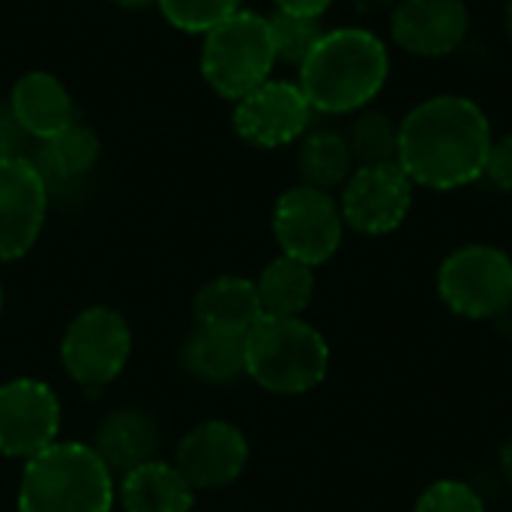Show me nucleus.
<instances>
[{"label": "nucleus", "mask_w": 512, "mask_h": 512, "mask_svg": "<svg viewBox=\"0 0 512 512\" xmlns=\"http://www.w3.org/2000/svg\"><path fill=\"white\" fill-rule=\"evenodd\" d=\"M486 111L462 93H435L399 120V168L414 186L453 192L486 177L492 150Z\"/></svg>", "instance_id": "nucleus-1"}, {"label": "nucleus", "mask_w": 512, "mask_h": 512, "mask_svg": "<svg viewBox=\"0 0 512 512\" xmlns=\"http://www.w3.org/2000/svg\"><path fill=\"white\" fill-rule=\"evenodd\" d=\"M297 72V84L315 114H357L384 90L390 48L369 27L324 30Z\"/></svg>", "instance_id": "nucleus-2"}, {"label": "nucleus", "mask_w": 512, "mask_h": 512, "mask_svg": "<svg viewBox=\"0 0 512 512\" xmlns=\"http://www.w3.org/2000/svg\"><path fill=\"white\" fill-rule=\"evenodd\" d=\"M111 507L114 474L93 447L57 441L27 459L18 486V512H111Z\"/></svg>", "instance_id": "nucleus-3"}, {"label": "nucleus", "mask_w": 512, "mask_h": 512, "mask_svg": "<svg viewBox=\"0 0 512 512\" xmlns=\"http://www.w3.org/2000/svg\"><path fill=\"white\" fill-rule=\"evenodd\" d=\"M330 369L327 339L303 318L264 315L246 333V375L276 396L315 390Z\"/></svg>", "instance_id": "nucleus-4"}, {"label": "nucleus", "mask_w": 512, "mask_h": 512, "mask_svg": "<svg viewBox=\"0 0 512 512\" xmlns=\"http://www.w3.org/2000/svg\"><path fill=\"white\" fill-rule=\"evenodd\" d=\"M276 48L270 18L252 9H237L213 30L204 33L201 75L222 99H243L255 87L273 78Z\"/></svg>", "instance_id": "nucleus-5"}, {"label": "nucleus", "mask_w": 512, "mask_h": 512, "mask_svg": "<svg viewBox=\"0 0 512 512\" xmlns=\"http://www.w3.org/2000/svg\"><path fill=\"white\" fill-rule=\"evenodd\" d=\"M438 297L468 321L504 318L512 309V258L489 243L453 249L438 267Z\"/></svg>", "instance_id": "nucleus-6"}, {"label": "nucleus", "mask_w": 512, "mask_h": 512, "mask_svg": "<svg viewBox=\"0 0 512 512\" xmlns=\"http://www.w3.org/2000/svg\"><path fill=\"white\" fill-rule=\"evenodd\" d=\"M273 237L282 255L312 270L327 264L345 237L339 201L330 192L306 183L285 189L273 207Z\"/></svg>", "instance_id": "nucleus-7"}, {"label": "nucleus", "mask_w": 512, "mask_h": 512, "mask_svg": "<svg viewBox=\"0 0 512 512\" xmlns=\"http://www.w3.org/2000/svg\"><path fill=\"white\" fill-rule=\"evenodd\" d=\"M132 354V330L126 318L108 306H90L66 327L60 339V363L84 390L108 387L120 378Z\"/></svg>", "instance_id": "nucleus-8"}, {"label": "nucleus", "mask_w": 512, "mask_h": 512, "mask_svg": "<svg viewBox=\"0 0 512 512\" xmlns=\"http://www.w3.org/2000/svg\"><path fill=\"white\" fill-rule=\"evenodd\" d=\"M414 183L399 162L357 165L342 186L339 210L345 228L363 237H384L402 228L414 204Z\"/></svg>", "instance_id": "nucleus-9"}, {"label": "nucleus", "mask_w": 512, "mask_h": 512, "mask_svg": "<svg viewBox=\"0 0 512 512\" xmlns=\"http://www.w3.org/2000/svg\"><path fill=\"white\" fill-rule=\"evenodd\" d=\"M312 105L297 81L270 78L234 102V132L261 150L300 141L312 129Z\"/></svg>", "instance_id": "nucleus-10"}, {"label": "nucleus", "mask_w": 512, "mask_h": 512, "mask_svg": "<svg viewBox=\"0 0 512 512\" xmlns=\"http://www.w3.org/2000/svg\"><path fill=\"white\" fill-rule=\"evenodd\" d=\"M60 435L57 393L36 378H15L0 387V453L33 459Z\"/></svg>", "instance_id": "nucleus-11"}, {"label": "nucleus", "mask_w": 512, "mask_h": 512, "mask_svg": "<svg viewBox=\"0 0 512 512\" xmlns=\"http://www.w3.org/2000/svg\"><path fill=\"white\" fill-rule=\"evenodd\" d=\"M48 192L33 159H0V261H18L36 246L48 216Z\"/></svg>", "instance_id": "nucleus-12"}, {"label": "nucleus", "mask_w": 512, "mask_h": 512, "mask_svg": "<svg viewBox=\"0 0 512 512\" xmlns=\"http://www.w3.org/2000/svg\"><path fill=\"white\" fill-rule=\"evenodd\" d=\"M471 9L465 0H396L390 12L393 42L414 57L438 60L465 45Z\"/></svg>", "instance_id": "nucleus-13"}, {"label": "nucleus", "mask_w": 512, "mask_h": 512, "mask_svg": "<svg viewBox=\"0 0 512 512\" xmlns=\"http://www.w3.org/2000/svg\"><path fill=\"white\" fill-rule=\"evenodd\" d=\"M174 465L192 489H225L246 471L249 441L234 423L207 420L180 441Z\"/></svg>", "instance_id": "nucleus-14"}, {"label": "nucleus", "mask_w": 512, "mask_h": 512, "mask_svg": "<svg viewBox=\"0 0 512 512\" xmlns=\"http://www.w3.org/2000/svg\"><path fill=\"white\" fill-rule=\"evenodd\" d=\"M6 105L15 123L21 126V132L36 141H48L51 135H57L63 126L75 120V102L66 84L45 69H33L21 75L12 84Z\"/></svg>", "instance_id": "nucleus-15"}, {"label": "nucleus", "mask_w": 512, "mask_h": 512, "mask_svg": "<svg viewBox=\"0 0 512 512\" xmlns=\"http://www.w3.org/2000/svg\"><path fill=\"white\" fill-rule=\"evenodd\" d=\"M192 312H195L198 327L228 333V336H246L264 318L258 288L246 276H216V279H210L195 294Z\"/></svg>", "instance_id": "nucleus-16"}, {"label": "nucleus", "mask_w": 512, "mask_h": 512, "mask_svg": "<svg viewBox=\"0 0 512 512\" xmlns=\"http://www.w3.org/2000/svg\"><path fill=\"white\" fill-rule=\"evenodd\" d=\"M93 450L114 477H123L135 471L138 465H147L156 459L159 426L150 414L138 408H120L108 414L105 423L99 426Z\"/></svg>", "instance_id": "nucleus-17"}, {"label": "nucleus", "mask_w": 512, "mask_h": 512, "mask_svg": "<svg viewBox=\"0 0 512 512\" xmlns=\"http://www.w3.org/2000/svg\"><path fill=\"white\" fill-rule=\"evenodd\" d=\"M123 512H192L195 489L168 462H147L120 477Z\"/></svg>", "instance_id": "nucleus-18"}, {"label": "nucleus", "mask_w": 512, "mask_h": 512, "mask_svg": "<svg viewBox=\"0 0 512 512\" xmlns=\"http://www.w3.org/2000/svg\"><path fill=\"white\" fill-rule=\"evenodd\" d=\"M39 144L42 147L33 156V165L45 177L48 189L87 177L99 162V135L78 120H72L57 135H51L48 141H39Z\"/></svg>", "instance_id": "nucleus-19"}, {"label": "nucleus", "mask_w": 512, "mask_h": 512, "mask_svg": "<svg viewBox=\"0 0 512 512\" xmlns=\"http://www.w3.org/2000/svg\"><path fill=\"white\" fill-rule=\"evenodd\" d=\"M180 366L204 384H231L246 375V336L198 327L180 348Z\"/></svg>", "instance_id": "nucleus-20"}, {"label": "nucleus", "mask_w": 512, "mask_h": 512, "mask_svg": "<svg viewBox=\"0 0 512 512\" xmlns=\"http://www.w3.org/2000/svg\"><path fill=\"white\" fill-rule=\"evenodd\" d=\"M357 162L351 153V144L345 138V132L339 129H309L300 138V150H297V171L303 177L306 186L315 189H339L345 186V180L354 174Z\"/></svg>", "instance_id": "nucleus-21"}, {"label": "nucleus", "mask_w": 512, "mask_h": 512, "mask_svg": "<svg viewBox=\"0 0 512 512\" xmlns=\"http://www.w3.org/2000/svg\"><path fill=\"white\" fill-rule=\"evenodd\" d=\"M255 288H258L264 315L300 318L315 297V273H312V267L288 258V255H279L261 270Z\"/></svg>", "instance_id": "nucleus-22"}, {"label": "nucleus", "mask_w": 512, "mask_h": 512, "mask_svg": "<svg viewBox=\"0 0 512 512\" xmlns=\"http://www.w3.org/2000/svg\"><path fill=\"white\" fill-rule=\"evenodd\" d=\"M345 138L351 144V153H354L357 165L396 162V153H399V120H393L387 111L369 105V108L357 111V117L351 120Z\"/></svg>", "instance_id": "nucleus-23"}, {"label": "nucleus", "mask_w": 512, "mask_h": 512, "mask_svg": "<svg viewBox=\"0 0 512 512\" xmlns=\"http://www.w3.org/2000/svg\"><path fill=\"white\" fill-rule=\"evenodd\" d=\"M270 18V33H273V48H276V60L297 66L312 54V48L318 45V39L324 36V27L318 18H300V15H288V12H273Z\"/></svg>", "instance_id": "nucleus-24"}, {"label": "nucleus", "mask_w": 512, "mask_h": 512, "mask_svg": "<svg viewBox=\"0 0 512 512\" xmlns=\"http://www.w3.org/2000/svg\"><path fill=\"white\" fill-rule=\"evenodd\" d=\"M156 6L171 27L201 36L237 9H243L240 0H159Z\"/></svg>", "instance_id": "nucleus-25"}, {"label": "nucleus", "mask_w": 512, "mask_h": 512, "mask_svg": "<svg viewBox=\"0 0 512 512\" xmlns=\"http://www.w3.org/2000/svg\"><path fill=\"white\" fill-rule=\"evenodd\" d=\"M414 512H486V501L471 483L438 480L420 495Z\"/></svg>", "instance_id": "nucleus-26"}, {"label": "nucleus", "mask_w": 512, "mask_h": 512, "mask_svg": "<svg viewBox=\"0 0 512 512\" xmlns=\"http://www.w3.org/2000/svg\"><path fill=\"white\" fill-rule=\"evenodd\" d=\"M486 177L501 189L512 195V132L492 141L489 162H486Z\"/></svg>", "instance_id": "nucleus-27"}, {"label": "nucleus", "mask_w": 512, "mask_h": 512, "mask_svg": "<svg viewBox=\"0 0 512 512\" xmlns=\"http://www.w3.org/2000/svg\"><path fill=\"white\" fill-rule=\"evenodd\" d=\"M27 135L21 132V126L15 123L9 105H0V159H15V156H24L21 153V141Z\"/></svg>", "instance_id": "nucleus-28"}, {"label": "nucleus", "mask_w": 512, "mask_h": 512, "mask_svg": "<svg viewBox=\"0 0 512 512\" xmlns=\"http://www.w3.org/2000/svg\"><path fill=\"white\" fill-rule=\"evenodd\" d=\"M273 3H276V12H288V15L318 18L321 21L336 0H273Z\"/></svg>", "instance_id": "nucleus-29"}, {"label": "nucleus", "mask_w": 512, "mask_h": 512, "mask_svg": "<svg viewBox=\"0 0 512 512\" xmlns=\"http://www.w3.org/2000/svg\"><path fill=\"white\" fill-rule=\"evenodd\" d=\"M501 474H504V480L512 486V438L504 444V450H501Z\"/></svg>", "instance_id": "nucleus-30"}, {"label": "nucleus", "mask_w": 512, "mask_h": 512, "mask_svg": "<svg viewBox=\"0 0 512 512\" xmlns=\"http://www.w3.org/2000/svg\"><path fill=\"white\" fill-rule=\"evenodd\" d=\"M396 0H354V6L360 9V12H378V9H384V6H393Z\"/></svg>", "instance_id": "nucleus-31"}, {"label": "nucleus", "mask_w": 512, "mask_h": 512, "mask_svg": "<svg viewBox=\"0 0 512 512\" xmlns=\"http://www.w3.org/2000/svg\"><path fill=\"white\" fill-rule=\"evenodd\" d=\"M111 3L120 9H147V6H156L159 0H111Z\"/></svg>", "instance_id": "nucleus-32"}, {"label": "nucleus", "mask_w": 512, "mask_h": 512, "mask_svg": "<svg viewBox=\"0 0 512 512\" xmlns=\"http://www.w3.org/2000/svg\"><path fill=\"white\" fill-rule=\"evenodd\" d=\"M501 21H504V36L510 39V45H512V0H507V3H504Z\"/></svg>", "instance_id": "nucleus-33"}, {"label": "nucleus", "mask_w": 512, "mask_h": 512, "mask_svg": "<svg viewBox=\"0 0 512 512\" xmlns=\"http://www.w3.org/2000/svg\"><path fill=\"white\" fill-rule=\"evenodd\" d=\"M0 312H3V282H0Z\"/></svg>", "instance_id": "nucleus-34"}]
</instances>
